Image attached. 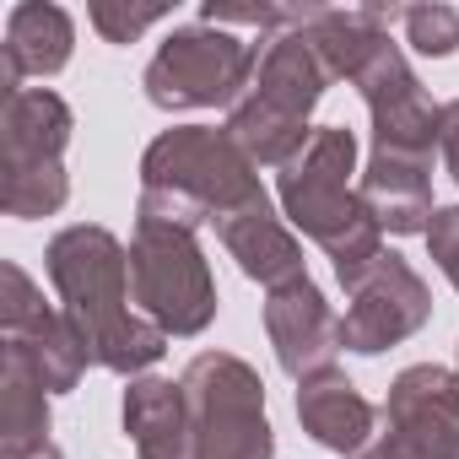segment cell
Masks as SVG:
<instances>
[{"instance_id":"13","label":"cell","mask_w":459,"mask_h":459,"mask_svg":"<svg viewBox=\"0 0 459 459\" xmlns=\"http://www.w3.org/2000/svg\"><path fill=\"white\" fill-rule=\"evenodd\" d=\"M211 227H216L227 260H238V271H244L249 281H260L265 292H276V287L308 276V260H303V244H298V233H292V221L271 205L265 189L249 195L244 205H233L227 216H216Z\"/></svg>"},{"instance_id":"25","label":"cell","mask_w":459,"mask_h":459,"mask_svg":"<svg viewBox=\"0 0 459 459\" xmlns=\"http://www.w3.org/2000/svg\"><path fill=\"white\" fill-rule=\"evenodd\" d=\"M0 459H65L55 443H28V448H0Z\"/></svg>"},{"instance_id":"20","label":"cell","mask_w":459,"mask_h":459,"mask_svg":"<svg viewBox=\"0 0 459 459\" xmlns=\"http://www.w3.org/2000/svg\"><path fill=\"white\" fill-rule=\"evenodd\" d=\"M71 200V173L65 162H33V168H0V211L17 221L55 216Z\"/></svg>"},{"instance_id":"7","label":"cell","mask_w":459,"mask_h":459,"mask_svg":"<svg viewBox=\"0 0 459 459\" xmlns=\"http://www.w3.org/2000/svg\"><path fill=\"white\" fill-rule=\"evenodd\" d=\"M184 400L200 459H276L260 373L233 351H200L184 368Z\"/></svg>"},{"instance_id":"6","label":"cell","mask_w":459,"mask_h":459,"mask_svg":"<svg viewBox=\"0 0 459 459\" xmlns=\"http://www.w3.org/2000/svg\"><path fill=\"white\" fill-rule=\"evenodd\" d=\"M260 44L227 33V28H211V22H189V28H173L141 87H146V103L162 108V114H189V108H233L255 71H260Z\"/></svg>"},{"instance_id":"24","label":"cell","mask_w":459,"mask_h":459,"mask_svg":"<svg viewBox=\"0 0 459 459\" xmlns=\"http://www.w3.org/2000/svg\"><path fill=\"white\" fill-rule=\"evenodd\" d=\"M437 152H443V168L448 178L459 184V98L443 103V130H437Z\"/></svg>"},{"instance_id":"3","label":"cell","mask_w":459,"mask_h":459,"mask_svg":"<svg viewBox=\"0 0 459 459\" xmlns=\"http://www.w3.org/2000/svg\"><path fill=\"white\" fill-rule=\"evenodd\" d=\"M357 178V135L346 125H314L308 146L276 173L281 216L335 260V276L384 249V227L368 211Z\"/></svg>"},{"instance_id":"2","label":"cell","mask_w":459,"mask_h":459,"mask_svg":"<svg viewBox=\"0 0 459 459\" xmlns=\"http://www.w3.org/2000/svg\"><path fill=\"white\" fill-rule=\"evenodd\" d=\"M260 168L244 157V146L216 125H173L162 130L141 157V221H168L184 233H200L205 221L227 216L260 195Z\"/></svg>"},{"instance_id":"26","label":"cell","mask_w":459,"mask_h":459,"mask_svg":"<svg viewBox=\"0 0 459 459\" xmlns=\"http://www.w3.org/2000/svg\"><path fill=\"white\" fill-rule=\"evenodd\" d=\"M454 373H459V368H454Z\"/></svg>"},{"instance_id":"23","label":"cell","mask_w":459,"mask_h":459,"mask_svg":"<svg viewBox=\"0 0 459 459\" xmlns=\"http://www.w3.org/2000/svg\"><path fill=\"white\" fill-rule=\"evenodd\" d=\"M427 249H432V265L459 292V205H437V216L427 227Z\"/></svg>"},{"instance_id":"18","label":"cell","mask_w":459,"mask_h":459,"mask_svg":"<svg viewBox=\"0 0 459 459\" xmlns=\"http://www.w3.org/2000/svg\"><path fill=\"white\" fill-rule=\"evenodd\" d=\"M71 103L49 87H28L6 98L0 108V168H33V162H60L71 146Z\"/></svg>"},{"instance_id":"15","label":"cell","mask_w":459,"mask_h":459,"mask_svg":"<svg viewBox=\"0 0 459 459\" xmlns=\"http://www.w3.org/2000/svg\"><path fill=\"white\" fill-rule=\"evenodd\" d=\"M298 421H303V432H308L319 448L346 454V459H362V454L373 448V437H378V411H373V400H368L341 368L314 373V378L298 384Z\"/></svg>"},{"instance_id":"19","label":"cell","mask_w":459,"mask_h":459,"mask_svg":"<svg viewBox=\"0 0 459 459\" xmlns=\"http://www.w3.org/2000/svg\"><path fill=\"white\" fill-rule=\"evenodd\" d=\"M49 443V389L17 346H0V448Z\"/></svg>"},{"instance_id":"14","label":"cell","mask_w":459,"mask_h":459,"mask_svg":"<svg viewBox=\"0 0 459 459\" xmlns=\"http://www.w3.org/2000/svg\"><path fill=\"white\" fill-rule=\"evenodd\" d=\"M76 49V22L65 6L49 0H22L6 17V44H0V98L28 92V76H60Z\"/></svg>"},{"instance_id":"9","label":"cell","mask_w":459,"mask_h":459,"mask_svg":"<svg viewBox=\"0 0 459 459\" xmlns=\"http://www.w3.org/2000/svg\"><path fill=\"white\" fill-rule=\"evenodd\" d=\"M362 459H459V373L416 362L389 384L378 437Z\"/></svg>"},{"instance_id":"11","label":"cell","mask_w":459,"mask_h":459,"mask_svg":"<svg viewBox=\"0 0 459 459\" xmlns=\"http://www.w3.org/2000/svg\"><path fill=\"white\" fill-rule=\"evenodd\" d=\"M0 335L33 362V373L44 378L49 394H71L82 384V373L92 368L87 341L76 335L65 308L44 303V292L33 287V276L17 260L0 265Z\"/></svg>"},{"instance_id":"12","label":"cell","mask_w":459,"mask_h":459,"mask_svg":"<svg viewBox=\"0 0 459 459\" xmlns=\"http://www.w3.org/2000/svg\"><path fill=\"white\" fill-rule=\"evenodd\" d=\"M265 335L276 346V362L287 378H314L330 373L335 357L346 351L341 341V314L330 308V298L319 292L314 276H298L276 292H265Z\"/></svg>"},{"instance_id":"10","label":"cell","mask_w":459,"mask_h":459,"mask_svg":"<svg viewBox=\"0 0 459 459\" xmlns=\"http://www.w3.org/2000/svg\"><path fill=\"white\" fill-rule=\"evenodd\" d=\"M351 87L362 92L368 103V119H373V152H389V157H421L432 162L437 152V130H443V103L427 98V87L416 82L405 49L394 39H384L368 65L351 76Z\"/></svg>"},{"instance_id":"4","label":"cell","mask_w":459,"mask_h":459,"mask_svg":"<svg viewBox=\"0 0 459 459\" xmlns=\"http://www.w3.org/2000/svg\"><path fill=\"white\" fill-rule=\"evenodd\" d=\"M330 87V71L319 65L308 33H281V39H265V55H260V71L249 82V92L227 108V135L244 146V157L255 168H287L308 135H314V108Z\"/></svg>"},{"instance_id":"1","label":"cell","mask_w":459,"mask_h":459,"mask_svg":"<svg viewBox=\"0 0 459 459\" xmlns=\"http://www.w3.org/2000/svg\"><path fill=\"white\" fill-rule=\"evenodd\" d=\"M44 271L55 281V298L76 335L87 341L92 368H108L119 378H141L152 362H162L168 335L141 319L130 303V249L98 221H76L49 238Z\"/></svg>"},{"instance_id":"5","label":"cell","mask_w":459,"mask_h":459,"mask_svg":"<svg viewBox=\"0 0 459 459\" xmlns=\"http://www.w3.org/2000/svg\"><path fill=\"white\" fill-rule=\"evenodd\" d=\"M130 292L135 314L152 319L168 341L205 335L216 319V276L195 233L168 221H141L135 216V238H130Z\"/></svg>"},{"instance_id":"8","label":"cell","mask_w":459,"mask_h":459,"mask_svg":"<svg viewBox=\"0 0 459 459\" xmlns=\"http://www.w3.org/2000/svg\"><path fill=\"white\" fill-rule=\"evenodd\" d=\"M341 292H346V314H341V341L357 357H378L400 341H411L427 319H432V292L427 281L411 271V260H400L394 249H378L373 260H362L357 271H341Z\"/></svg>"},{"instance_id":"16","label":"cell","mask_w":459,"mask_h":459,"mask_svg":"<svg viewBox=\"0 0 459 459\" xmlns=\"http://www.w3.org/2000/svg\"><path fill=\"white\" fill-rule=\"evenodd\" d=\"M368 211L378 216L384 233L394 238H427V227L437 216L432 205V162L421 157H389V152H368V168L357 178Z\"/></svg>"},{"instance_id":"22","label":"cell","mask_w":459,"mask_h":459,"mask_svg":"<svg viewBox=\"0 0 459 459\" xmlns=\"http://www.w3.org/2000/svg\"><path fill=\"white\" fill-rule=\"evenodd\" d=\"M92 28L103 33V44H135L146 28H157L168 17V6H130V0H92L87 6Z\"/></svg>"},{"instance_id":"17","label":"cell","mask_w":459,"mask_h":459,"mask_svg":"<svg viewBox=\"0 0 459 459\" xmlns=\"http://www.w3.org/2000/svg\"><path fill=\"white\" fill-rule=\"evenodd\" d=\"M119 416H125V437L135 443V459H200L184 384L141 373V378H130Z\"/></svg>"},{"instance_id":"21","label":"cell","mask_w":459,"mask_h":459,"mask_svg":"<svg viewBox=\"0 0 459 459\" xmlns=\"http://www.w3.org/2000/svg\"><path fill=\"white\" fill-rule=\"evenodd\" d=\"M400 28H405V44L416 55H454L459 49V12L454 6H405L400 12Z\"/></svg>"}]
</instances>
